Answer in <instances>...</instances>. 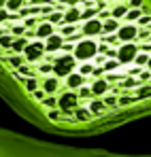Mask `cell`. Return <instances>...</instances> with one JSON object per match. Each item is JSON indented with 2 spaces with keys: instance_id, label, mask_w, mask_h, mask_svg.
<instances>
[{
  "instance_id": "cell-1",
  "label": "cell",
  "mask_w": 151,
  "mask_h": 157,
  "mask_svg": "<svg viewBox=\"0 0 151 157\" xmlns=\"http://www.w3.org/2000/svg\"><path fill=\"white\" fill-rule=\"evenodd\" d=\"M41 104L47 106V108H53V106H58V98H55V96H47V98H45Z\"/></svg>"
},
{
  "instance_id": "cell-2",
  "label": "cell",
  "mask_w": 151,
  "mask_h": 157,
  "mask_svg": "<svg viewBox=\"0 0 151 157\" xmlns=\"http://www.w3.org/2000/svg\"><path fill=\"white\" fill-rule=\"evenodd\" d=\"M32 98H34V100H38V102H43V100L47 98V94H45L43 89H36V91H32Z\"/></svg>"
}]
</instances>
